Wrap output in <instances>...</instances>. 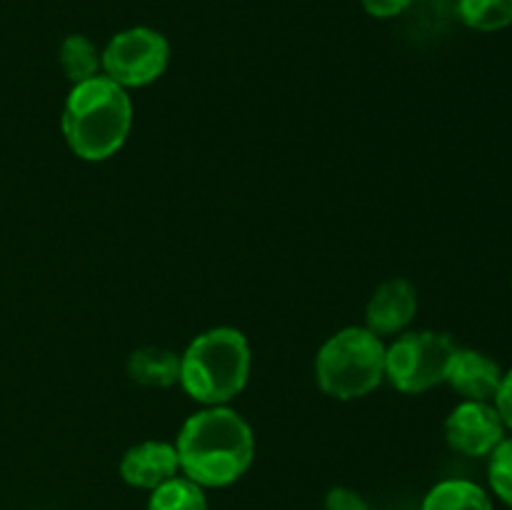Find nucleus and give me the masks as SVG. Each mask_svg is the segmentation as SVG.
<instances>
[{
	"label": "nucleus",
	"instance_id": "1",
	"mask_svg": "<svg viewBox=\"0 0 512 510\" xmlns=\"http://www.w3.org/2000/svg\"><path fill=\"white\" fill-rule=\"evenodd\" d=\"M180 475L205 490L238 483L255 460V433L230 405H203L175 435Z\"/></svg>",
	"mask_w": 512,
	"mask_h": 510
},
{
	"label": "nucleus",
	"instance_id": "20",
	"mask_svg": "<svg viewBox=\"0 0 512 510\" xmlns=\"http://www.w3.org/2000/svg\"><path fill=\"white\" fill-rule=\"evenodd\" d=\"M510 288H512V278H510Z\"/></svg>",
	"mask_w": 512,
	"mask_h": 510
},
{
	"label": "nucleus",
	"instance_id": "8",
	"mask_svg": "<svg viewBox=\"0 0 512 510\" xmlns=\"http://www.w3.org/2000/svg\"><path fill=\"white\" fill-rule=\"evenodd\" d=\"M418 315V290L408 278L383 280L365 305V328L375 335H400Z\"/></svg>",
	"mask_w": 512,
	"mask_h": 510
},
{
	"label": "nucleus",
	"instance_id": "5",
	"mask_svg": "<svg viewBox=\"0 0 512 510\" xmlns=\"http://www.w3.org/2000/svg\"><path fill=\"white\" fill-rule=\"evenodd\" d=\"M455 340L440 330H405L385 345V380L405 395L433 390L448 378Z\"/></svg>",
	"mask_w": 512,
	"mask_h": 510
},
{
	"label": "nucleus",
	"instance_id": "17",
	"mask_svg": "<svg viewBox=\"0 0 512 510\" xmlns=\"http://www.w3.org/2000/svg\"><path fill=\"white\" fill-rule=\"evenodd\" d=\"M325 510H370L368 500L353 488H345V485H335L325 495Z\"/></svg>",
	"mask_w": 512,
	"mask_h": 510
},
{
	"label": "nucleus",
	"instance_id": "15",
	"mask_svg": "<svg viewBox=\"0 0 512 510\" xmlns=\"http://www.w3.org/2000/svg\"><path fill=\"white\" fill-rule=\"evenodd\" d=\"M455 13L478 33H498L512 25V0H455Z\"/></svg>",
	"mask_w": 512,
	"mask_h": 510
},
{
	"label": "nucleus",
	"instance_id": "13",
	"mask_svg": "<svg viewBox=\"0 0 512 510\" xmlns=\"http://www.w3.org/2000/svg\"><path fill=\"white\" fill-rule=\"evenodd\" d=\"M60 68H63L65 78L70 85L85 83V80L95 78L103 73V60H100V48L88 38V35L73 33L60 43L58 50Z\"/></svg>",
	"mask_w": 512,
	"mask_h": 510
},
{
	"label": "nucleus",
	"instance_id": "7",
	"mask_svg": "<svg viewBox=\"0 0 512 510\" xmlns=\"http://www.w3.org/2000/svg\"><path fill=\"white\" fill-rule=\"evenodd\" d=\"M445 443L465 458H488L505 438V423L493 403L463 400L443 423Z\"/></svg>",
	"mask_w": 512,
	"mask_h": 510
},
{
	"label": "nucleus",
	"instance_id": "9",
	"mask_svg": "<svg viewBox=\"0 0 512 510\" xmlns=\"http://www.w3.org/2000/svg\"><path fill=\"white\" fill-rule=\"evenodd\" d=\"M118 473L125 485L138 490H155L165 480L180 475V460L175 443L170 440H140L130 445L118 463Z\"/></svg>",
	"mask_w": 512,
	"mask_h": 510
},
{
	"label": "nucleus",
	"instance_id": "14",
	"mask_svg": "<svg viewBox=\"0 0 512 510\" xmlns=\"http://www.w3.org/2000/svg\"><path fill=\"white\" fill-rule=\"evenodd\" d=\"M145 510H210L205 488L193 483L185 475L165 480L155 490H150Z\"/></svg>",
	"mask_w": 512,
	"mask_h": 510
},
{
	"label": "nucleus",
	"instance_id": "10",
	"mask_svg": "<svg viewBox=\"0 0 512 510\" xmlns=\"http://www.w3.org/2000/svg\"><path fill=\"white\" fill-rule=\"evenodd\" d=\"M503 375L505 370L488 353L473 348H458L453 360H450L445 383L463 400L493 403L500 390V383H503Z\"/></svg>",
	"mask_w": 512,
	"mask_h": 510
},
{
	"label": "nucleus",
	"instance_id": "3",
	"mask_svg": "<svg viewBox=\"0 0 512 510\" xmlns=\"http://www.w3.org/2000/svg\"><path fill=\"white\" fill-rule=\"evenodd\" d=\"M253 370V350L243 330L215 325L203 330L180 353L178 385L200 405H228L245 390Z\"/></svg>",
	"mask_w": 512,
	"mask_h": 510
},
{
	"label": "nucleus",
	"instance_id": "6",
	"mask_svg": "<svg viewBox=\"0 0 512 510\" xmlns=\"http://www.w3.org/2000/svg\"><path fill=\"white\" fill-rule=\"evenodd\" d=\"M103 75L125 90L153 85L168 70L170 43L160 30L148 25H133L105 43L100 50Z\"/></svg>",
	"mask_w": 512,
	"mask_h": 510
},
{
	"label": "nucleus",
	"instance_id": "4",
	"mask_svg": "<svg viewBox=\"0 0 512 510\" xmlns=\"http://www.w3.org/2000/svg\"><path fill=\"white\" fill-rule=\"evenodd\" d=\"M385 380V343L365 325L330 335L315 355V383L333 400H360Z\"/></svg>",
	"mask_w": 512,
	"mask_h": 510
},
{
	"label": "nucleus",
	"instance_id": "12",
	"mask_svg": "<svg viewBox=\"0 0 512 510\" xmlns=\"http://www.w3.org/2000/svg\"><path fill=\"white\" fill-rule=\"evenodd\" d=\"M420 510H495L483 485L465 478H448L425 493Z\"/></svg>",
	"mask_w": 512,
	"mask_h": 510
},
{
	"label": "nucleus",
	"instance_id": "2",
	"mask_svg": "<svg viewBox=\"0 0 512 510\" xmlns=\"http://www.w3.org/2000/svg\"><path fill=\"white\" fill-rule=\"evenodd\" d=\"M133 98L103 73L70 88L60 130L70 153L85 163H103L118 155L133 130Z\"/></svg>",
	"mask_w": 512,
	"mask_h": 510
},
{
	"label": "nucleus",
	"instance_id": "19",
	"mask_svg": "<svg viewBox=\"0 0 512 510\" xmlns=\"http://www.w3.org/2000/svg\"><path fill=\"white\" fill-rule=\"evenodd\" d=\"M493 405L498 408L500 418H503L505 430H512V368L505 370L503 383H500L498 395H495Z\"/></svg>",
	"mask_w": 512,
	"mask_h": 510
},
{
	"label": "nucleus",
	"instance_id": "18",
	"mask_svg": "<svg viewBox=\"0 0 512 510\" xmlns=\"http://www.w3.org/2000/svg\"><path fill=\"white\" fill-rule=\"evenodd\" d=\"M365 8V13L373 15V18L388 20L395 18V15L405 13V10L413 5V0H360Z\"/></svg>",
	"mask_w": 512,
	"mask_h": 510
},
{
	"label": "nucleus",
	"instance_id": "11",
	"mask_svg": "<svg viewBox=\"0 0 512 510\" xmlns=\"http://www.w3.org/2000/svg\"><path fill=\"white\" fill-rule=\"evenodd\" d=\"M125 370L128 378L143 388H173L180 380V353L163 345H143L128 355Z\"/></svg>",
	"mask_w": 512,
	"mask_h": 510
},
{
	"label": "nucleus",
	"instance_id": "16",
	"mask_svg": "<svg viewBox=\"0 0 512 510\" xmlns=\"http://www.w3.org/2000/svg\"><path fill=\"white\" fill-rule=\"evenodd\" d=\"M488 483L512 510V438H503V443L488 455Z\"/></svg>",
	"mask_w": 512,
	"mask_h": 510
}]
</instances>
